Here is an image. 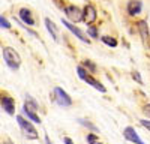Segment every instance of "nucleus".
<instances>
[{"instance_id": "7ed1b4c3", "label": "nucleus", "mask_w": 150, "mask_h": 144, "mask_svg": "<svg viewBox=\"0 0 150 144\" xmlns=\"http://www.w3.org/2000/svg\"><path fill=\"white\" fill-rule=\"evenodd\" d=\"M53 99L56 101V104L59 107H65V108H69L72 105V99L71 96L62 89V87H56L54 89V93H53Z\"/></svg>"}, {"instance_id": "423d86ee", "label": "nucleus", "mask_w": 150, "mask_h": 144, "mask_svg": "<svg viewBox=\"0 0 150 144\" xmlns=\"http://www.w3.org/2000/svg\"><path fill=\"white\" fill-rule=\"evenodd\" d=\"M2 108L9 116H14V113H15V101L8 95H2Z\"/></svg>"}, {"instance_id": "ddd939ff", "label": "nucleus", "mask_w": 150, "mask_h": 144, "mask_svg": "<svg viewBox=\"0 0 150 144\" xmlns=\"http://www.w3.org/2000/svg\"><path fill=\"white\" fill-rule=\"evenodd\" d=\"M24 99H26V102H24V107H23V108H26V110H30V111H35V113H36L38 107H39V105H38V102L32 98L30 95H26V96H24Z\"/></svg>"}, {"instance_id": "f3484780", "label": "nucleus", "mask_w": 150, "mask_h": 144, "mask_svg": "<svg viewBox=\"0 0 150 144\" xmlns=\"http://www.w3.org/2000/svg\"><path fill=\"white\" fill-rule=\"evenodd\" d=\"M78 123H80V125H83V126H86V128H90L93 132H96V131H98V128H96L93 123H90L89 120H86V119H78Z\"/></svg>"}, {"instance_id": "f257e3e1", "label": "nucleus", "mask_w": 150, "mask_h": 144, "mask_svg": "<svg viewBox=\"0 0 150 144\" xmlns=\"http://www.w3.org/2000/svg\"><path fill=\"white\" fill-rule=\"evenodd\" d=\"M2 54H3V59H5L6 65H8L11 69L17 71V69L21 66V57H20V54L14 50V48L5 47L3 50H2Z\"/></svg>"}, {"instance_id": "b1692460", "label": "nucleus", "mask_w": 150, "mask_h": 144, "mask_svg": "<svg viewBox=\"0 0 150 144\" xmlns=\"http://www.w3.org/2000/svg\"><path fill=\"white\" fill-rule=\"evenodd\" d=\"M143 113L150 119V104H147V105H144V107H143Z\"/></svg>"}, {"instance_id": "393cba45", "label": "nucleus", "mask_w": 150, "mask_h": 144, "mask_svg": "<svg viewBox=\"0 0 150 144\" xmlns=\"http://www.w3.org/2000/svg\"><path fill=\"white\" fill-rule=\"evenodd\" d=\"M140 123H141V125H143V126H144L149 132H150V120H141Z\"/></svg>"}, {"instance_id": "a211bd4d", "label": "nucleus", "mask_w": 150, "mask_h": 144, "mask_svg": "<svg viewBox=\"0 0 150 144\" xmlns=\"http://www.w3.org/2000/svg\"><path fill=\"white\" fill-rule=\"evenodd\" d=\"M77 74H78V77H80L81 80H86L87 77L90 75L89 72H87V69H84V66H78V68H77Z\"/></svg>"}, {"instance_id": "aec40b11", "label": "nucleus", "mask_w": 150, "mask_h": 144, "mask_svg": "<svg viewBox=\"0 0 150 144\" xmlns=\"http://www.w3.org/2000/svg\"><path fill=\"white\" fill-rule=\"evenodd\" d=\"M86 140H87V143H89V144H101V141H99V138L95 134H89Z\"/></svg>"}, {"instance_id": "4468645a", "label": "nucleus", "mask_w": 150, "mask_h": 144, "mask_svg": "<svg viewBox=\"0 0 150 144\" xmlns=\"http://www.w3.org/2000/svg\"><path fill=\"white\" fill-rule=\"evenodd\" d=\"M84 81H86L87 84H90V86H92V87H95L96 90H99V92H101V93H105V92H107V89H105V87L102 86V84H101V83H99L98 80H95V78H92L90 75H89V77H87V78H86Z\"/></svg>"}, {"instance_id": "9b49d317", "label": "nucleus", "mask_w": 150, "mask_h": 144, "mask_svg": "<svg viewBox=\"0 0 150 144\" xmlns=\"http://www.w3.org/2000/svg\"><path fill=\"white\" fill-rule=\"evenodd\" d=\"M20 20H21L23 23H26L27 26H33V24H35V20H33V17H32V12H30V9H27V8L20 9Z\"/></svg>"}, {"instance_id": "f8f14e48", "label": "nucleus", "mask_w": 150, "mask_h": 144, "mask_svg": "<svg viewBox=\"0 0 150 144\" xmlns=\"http://www.w3.org/2000/svg\"><path fill=\"white\" fill-rule=\"evenodd\" d=\"M45 26H47V30L50 32V35H51V38L54 41H59V36H57V27H56V24L50 20V18H45Z\"/></svg>"}, {"instance_id": "20e7f679", "label": "nucleus", "mask_w": 150, "mask_h": 144, "mask_svg": "<svg viewBox=\"0 0 150 144\" xmlns=\"http://www.w3.org/2000/svg\"><path fill=\"white\" fill-rule=\"evenodd\" d=\"M65 14H66V17H68L72 23H80L81 20H84L83 11H81L80 8H77V6H74V5L65 8Z\"/></svg>"}, {"instance_id": "412c9836", "label": "nucleus", "mask_w": 150, "mask_h": 144, "mask_svg": "<svg viewBox=\"0 0 150 144\" xmlns=\"http://www.w3.org/2000/svg\"><path fill=\"white\" fill-rule=\"evenodd\" d=\"M87 33H89V36H90V38H93V39H98L99 38V36H98V29L95 26H90L89 29H87Z\"/></svg>"}, {"instance_id": "6e6552de", "label": "nucleus", "mask_w": 150, "mask_h": 144, "mask_svg": "<svg viewBox=\"0 0 150 144\" xmlns=\"http://www.w3.org/2000/svg\"><path fill=\"white\" fill-rule=\"evenodd\" d=\"M83 14H84V23H86V24H92V23L96 21V18H98V12H96V9H95L92 5H86Z\"/></svg>"}, {"instance_id": "5701e85b", "label": "nucleus", "mask_w": 150, "mask_h": 144, "mask_svg": "<svg viewBox=\"0 0 150 144\" xmlns=\"http://www.w3.org/2000/svg\"><path fill=\"white\" fill-rule=\"evenodd\" d=\"M132 78L138 83V84H143L144 81H143V78H141V75H140V72H137V71H134L132 72Z\"/></svg>"}, {"instance_id": "9d476101", "label": "nucleus", "mask_w": 150, "mask_h": 144, "mask_svg": "<svg viewBox=\"0 0 150 144\" xmlns=\"http://www.w3.org/2000/svg\"><path fill=\"white\" fill-rule=\"evenodd\" d=\"M138 32H140V36H141V39L144 44H149V26H147V21L141 20L138 21Z\"/></svg>"}, {"instance_id": "0eeeda50", "label": "nucleus", "mask_w": 150, "mask_h": 144, "mask_svg": "<svg viewBox=\"0 0 150 144\" xmlns=\"http://www.w3.org/2000/svg\"><path fill=\"white\" fill-rule=\"evenodd\" d=\"M62 24H63V26L66 27V29H69L75 36H77V38L80 39V41H83V42H87V44H89V38H87V36L78 29V27H75L74 26V24L72 23H69V21H66V20H62Z\"/></svg>"}, {"instance_id": "cd10ccee", "label": "nucleus", "mask_w": 150, "mask_h": 144, "mask_svg": "<svg viewBox=\"0 0 150 144\" xmlns=\"http://www.w3.org/2000/svg\"><path fill=\"white\" fill-rule=\"evenodd\" d=\"M3 144H14V143H12V141H9V140H6V141H5Z\"/></svg>"}, {"instance_id": "f03ea898", "label": "nucleus", "mask_w": 150, "mask_h": 144, "mask_svg": "<svg viewBox=\"0 0 150 144\" xmlns=\"http://www.w3.org/2000/svg\"><path fill=\"white\" fill-rule=\"evenodd\" d=\"M17 122L20 125V129H21V134L26 137L27 140H38L39 138V134H38V131L35 129V126L26 120L23 116H17Z\"/></svg>"}, {"instance_id": "1a4fd4ad", "label": "nucleus", "mask_w": 150, "mask_h": 144, "mask_svg": "<svg viewBox=\"0 0 150 144\" xmlns=\"http://www.w3.org/2000/svg\"><path fill=\"white\" fill-rule=\"evenodd\" d=\"M143 9V3L140 2V0H131V2L128 3V14L135 17V15H138L140 12Z\"/></svg>"}, {"instance_id": "a878e982", "label": "nucleus", "mask_w": 150, "mask_h": 144, "mask_svg": "<svg viewBox=\"0 0 150 144\" xmlns=\"http://www.w3.org/2000/svg\"><path fill=\"white\" fill-rule=\"evenodd\" d=\"M63 141H65V144H74L72 140H71L69 137H63Z\"/></svg>"}, {"instance_id": "dca6fc26", "label": "nucleus", "mask_w": 150, "mask_h": 144, "mask_svg": "<svg viewBox=\"0 0 150 144\" xmlns=\"http://www.w3.org/2000/svg\"><path fill=\"white\" fill-rule=\"evenodd\" d=\"M102 42L104 44H107L108 47H112V48H114V47H117V41L114 39V38H111V36H102Z\"/></svg>"}, {"instance_id": "6ab92c4d", "label": "nucleus", "mask_w": 150, "mask_h": 144, "mask_svg": "<svg viewBox=\"0 0 150 144\" xmlns=\"http://www.w3.org/2000/svg\"><path fill=\"white\" fill-rule=\"evenodd\" d=\"M84 66L89 69V72H92V74H95V72L98 71V69H96V65H95L93 62H90V60H84Z\"/></svg>"}, {"instance_id": "39448f33", "label": "nucleus", "mask_w": 150, "mask_h": 144, "mask_svg": "<svg viewBox=\"0 0 150 144\" xmlns=\"http://www.w3.org/2000/svg\"><path fill=\"white\" fill-rule=\"evenodd\" d=\"M123 137H125V140H128V141H131V143H134V144H144V141L140 138V135L137 134L135 129L131 128V126H128V128L123 129Z\"/></svg>"}, {"instance_id": "2eb2a0df", "label": "nucleus", "mask_w": 150, "mask_h": 144, "mask_svg": "<svg viewBox=\"0 0 150 144\" xmlns=\"http://www.w3.org/2000/svg\"><path fill=\"white\" fill-rule=\"evenodd\" d=\"M23 113H24V114H27V117L32 120V122H35V123H41L39 116H38L35 111H30V110H26V108H23Z\"/></svg>"}, {"instance_id": "bb28decb", "label": "nucleus", "mask_w": 150, "mask_h": 144, "mask_svg": "<svg viewBox=\"0 0 150 144\" xmlns=\"http://www.w3.org/2000/svg\"><path fill=\"white\" fill-rule=\"evenodd\" d=\"M45 144H54L51 140H50V137H48V135H45Z\"/></svg>"}, {"instance_id": "4be33fe9", "label": "nucleus", "mask_w": 150, "mask_h": 144, "mask_svg": "<svg viewBox=\"0 0 150 144\" xmlns=\"http://www.w3.org/2000/svg\"><path fill=\"white\" fill-rule=\"evenodd\" d=\"M0 26H2V29H11V24L5 17H0Z\"/></svg>"}]
</instances>
